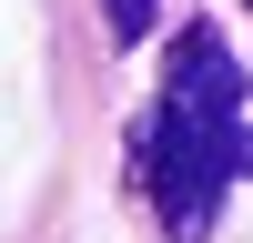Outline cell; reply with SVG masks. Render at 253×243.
<instances>
[{
	"label": "cell",
	"instance_id": "obj_1",
	"mask_svg": "<svg viewBox=\"0 0 253 243\" xmlns=\"http://www.w3.org/2000/svg\"><path fill=\"white\" fill-rule=\"evenodd\" d=\"M243 112H253V81L233 61V40L213 20L172 40V71H162V101H152V202H162V233L172 243H203L213 233V202L233 182V142H243Z\"/></svg>",
	"mask_w": 253,
	"mask_h": 243
},
{
	"label": "cell",
	"instance_id": "obj_2",
	"mask_svg": "<svg viewBox=\"0 0 253 243\" xmlns=\"http://www.w3.org/2000/svg\"><path fill=\"white\" fill-rule=\"evenodd\" d=\"M101 20H112V40H142L152 31V0H101Z\"/></svg>",
	"mask_w": 253,
	"mask_h": 243
},
{
	"label": "cell",
	"instance_id": "obj_3",
	"mask_svg": "<svg viewBox=\"0 0 253 243\" xmlns=\"http://www.w3.org/2000/svg\"><path fill=\"white\" fill-rule=\"evenodd\" d=\"M233 172H253V112H243V142H233Z\"/></svg>",
	"mask_w": 253,
	"mask_h": 243
}]
</instances>
